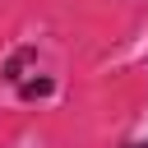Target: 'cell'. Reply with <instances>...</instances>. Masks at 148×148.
Returning a JSON list of instances; mask_svg holds the SVG:
<instances>
[{"mask_svg":"<svg viewBox=\"0 0 148 148\" xmlns=\"http://www.w3.org/2000/svg\"><path fill=\"white\" fill-rule=\"evenodd\" d=\"M51 92V79H32V83H23V97H46Z\"/></svg>","mask_w":148,"mask_h":148,"instance_id":"6da1fadb","label":"cell"},{"mask_svg":"<svg viewBox=\"0 0 148 148\" xmlns=\"http://www.w3.org/2000/svg\"><path fill=\"white\" fill-rule=\"evenodd\" d=\"M130 148H148V143H130Z\"/></svg>","mask_w":148,"mask_h":148,"instance_id":"7a4b0ae2","label":"cell"}]
</instances>
